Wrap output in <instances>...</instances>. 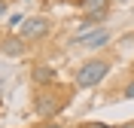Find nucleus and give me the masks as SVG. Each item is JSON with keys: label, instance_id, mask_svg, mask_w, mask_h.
Wrapping results in <instances>:
<instances>
[{"label": "nucleus", "instance_id": "1", "mask_svg": "<svg viewBox=\"0 0 134 128\" xmlns=\"http://www.w3.org/2000/svg\"><path fill=\"white\" fill-rule=\"evenodd\" d=\"M73 94H76V85L70 82H58V85H49V88H34V98H31V110L40 122H49V119H58L61 113L73 104Z\"/></svg>", "mask_w": 134, "mask_h": 128}, {"label": "nucleus", "instance_id": "2", "mask_svg": "<svg viewBox=\"0 0 134 128\" xmlns=\"http://www.w3.org/2000/svg\"><path fill=\"white\" fill-rule=\"evenodd\" d=\"M110 70H113V61H110V58L92 55V58H85L82 64H76L73 85H76V88H94V85H100L104 79L110 76Z\"/></svg>", "mask_w": 134, "mask_h": 128}, {"label": "nucleus", "instance_id": "3", "mask_svg": "<svg viewBox=\"0 0 134 128\" xmlns=\"http://www.w3.org/2000/svg\"><path fill=\"white\" fill-rule=\"evenodd\" d=\"M113 43V31L110 27H98V31H82V34H73L67 40V49H85V52H100Z\"/></svg>", "mask_w": 134, "mask_h": 128}, {"label": "nucleus", "instance_id": "4", "mask_svg": "<svg viewBox=\"0 0 134 128\" xmlns=\"http://www.w3.org/2000/svg\"><path fill=\"white\" fill-rule=\"evenodd\" d=\"M52 27H55V21H52L49 15H31L21 21V27H18V34L25 37L27 43H43L46 37L52 34Z\"/></svg>", "mask_w": 134, "mask_h": 128}, {"label": "nucleus", "instance_id": "5", "mask_svg": "<svg viewBox=\"0 0 134 128\" xmlns=\"http://www.w3.org/2000/svg\"><path fill=\"white\" fill-rule=\"evenodd\" d=\"M58 82H61L58 67H52V64H34L31 67V85L34 88H49V85H58Z\"/></svg>", "mask_w": 134, "mask_h": 128}, {"label": "nucleus", "instance_id": "6", "mask_svg": "<svg viewBox=\"0 0 134 128\" xmlns=\"http://www.w3.org/2000/svg\"><path fill=\"white\" fill-rule=\"evenodd\" d=\"M0 52H3L6 58H21L27 52V40L21 34H12V31H9V34L0 37Z\"/></svg>", "mask_w": 134, "mask_h": 128}, {"label": "nucleus", "instance_id": "7", "mask_svg": "<svg viewBox=\"0 0 134 128\" xmlns=\"http://www.w3.org/2000/svg\"><path fill=\"white\" fill-rule=\"evenodd\" d=\"M110 18V9H100L94 15H79V25H76V34H82V31H98L100 21H107Z\"/></svg>", "mask_w": 134, "mask_h": 128}, {"label": "nucleus", "instance_id": "8", "mask_svg": "<svg viewBox=\"0 0 134 128\" xmlns=\"http://www.w3.org/2000/svg\"><path fill=\"white\" fill-rule=\"evenodd\" d=\"M67 3L79 6V12H82V15H94V12H100V9H113V3H110V0H67Z\"/></svg>", "mask_w": 134, "mask_h": 128}, {"label": "nucleus", "instance_id": "9", "mask_svg": "<svg viewBox=\"0 0 134 128\" xmlns=\"http://www.w3.org/2000/svg\"><path fill=\"white\" fill-rule=\"evenodd\" d=\"M119 98H125V101H134V79H128V82L119 88Z\"/></svg>", "mask_w": 134, "mask_h": 128}, {"label": "nucleus", "instance_id": "10", "mask_svg": "<svg viewBox=\"0 0 134 128\" xmlns=\"http://www.w3.org/2000/svg\"><path fill=\"white\" fill-rule=\"evenodd\" d=\"M76 128H113L110 122H100V119H88V122H79Z\"/></svg>", "mask_w": 134, "mask_h": 128}, {"label": "nucleus", "instance_id": "11", "mask_svg": "<svg viewBox=\"0 0 134 128\" xmlns=\"http://www.w3.org/2000/svg\"><path fill=\"white\" fill-rule=\"evenodd\" d=\"M21 21H25V15H21V12H12V15H9V31H12V27H21Z\"/></svg>", "mask_w": 134, "mask_h": 128}, {"label": "nucleus", "instance_id": "12", "mask_svg": "<svg viewBox=\"0 0 134 128\" xmlns=\"http://www.w3.org/2000/svg\"><path fill=\"white\" fill-rule=\"evenodd\" d=\"M34 128H64V125H61L58 119H49V122H37Z\"/></svg>", "mask_w": 134, "mask_h": 128}, {"label": "nucleus", "instance_id": "13", "mask_svg": "<svg viewBox=\"0 0 134 128\" xmlns=\"http://www.w3.org/2000/svg\"><path fill=\"white\" fill-rule=\"evenodd\" d=\"M119 46H134V34H125V37H119Z\"/></svg>", "mask_w": 134, "mask_h": 128}, {"label": "nucleus", "instance_id": "14", "mask_svg": "<svg viewBox=\"0 0 134 128\" xmlns=\"http://www.w3.org/2000/svg\"><path fill=\"white\" fill-rule=\"evenodd\" d=\"M6 12H9V0H0V18L6 15Z\"/></svg>", "mask_w": 134, "mask_h": 128}, {"label": "nucleus", "instance_id": "15", "mask_svg": "<svg viewBox=\"0 0 134 128\" xmlns=\"http://www.w3.org/2000/svg\"><path fill=\"white\" fill-rule=\"evenodd\" d=\"M116 128H134V119L131 122H122V125H116Z\"/></svg>", "mask_w": 134, "mask_h": 128}, {"label": "nucleus", "instance_id": "16", "mask_svg": "<svg viewBox=\"0 0 134 128\" xmlns=\"http://www.w3.org/2000/svg\"><path fill=\"white\" fill-rule=\"evenodd\" d=\"M21 3H31V0H21Z\"/></svg>", "mask_w": 134, "mask_h": 128}]
</instances>
